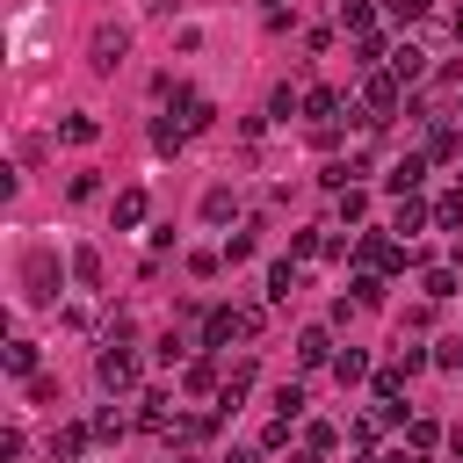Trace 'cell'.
Listing matches in <instances>:
<instances>
[{
    "label": "cell",
    "instance_id": "ac0fdd59",
    "mask_svg": "<svg viewBox=\"0 0 463 463\" xmlns=\"http://www.w3.org/2000/svg\"><path fill=\"white\" fill-rule=\"evenodd\" d=\"M420 289H427V304H449V297L463 289V275H456V268H427V275H420Z\"/></svg>",
    "mask_w": 463,
    "mask_h": 463
},
{
    "label": "cell",
    "instance_id": "277c9868",
    "mask_svg": "<svg viewBox=\"0 0 463 463\" xmlns=\"http://www.w3.org/2000/svg\"><path fill=\"white\" fill-rule=\"evenodd\" d=\"M22 282H29V297H36V304H58V289H65V268H58V253H51V246H36V253L22 260Z\"/></svg>",
    "mask_w": 463,
    "mask_h": 463
},
{
    "label": "cell",
    "instance_id": "4fadbf2b",
    "mask_svg": "<svg viewBox=\"0 0 463 463\" xmlns=\"http://www.w3.org/2000/svg\"><path fill=\"white\" fill-rule=\"evenodd\" d=\"M174 116H181V130H188V137H195V130H210V123H217V109H210V101H203V94H174Z\"/></svg>",
    "mask_w": 463,
    "mask_h": 463
},
{
    "label": "cell",
    "instance_id": "30bf717a",
    "mask_svg": "<svg viewBox=\"0 0 463 463\" xmlns=\"http://www.w3.org/2000/svg\"><path fill=\"white\" fill-rule=\"evenodd\" d=\"M181 391H188V398H210V391H224V369H217L210 354H188V369H181Z\"/></svg>",
    "mask_w": 463,
    "mask_h": 463
},
{
    "label": "cell",
    "instance_id": "60d3db41",
    "mask_svg": "<svg viewBox=\"0 0 463 463\" xmlns=\"http://www.w3.org/2000/svg\"><path fill=\"white\" fill-rule=\"evenodd\" d=\"M289 109H304V94H289V87H275V94H268V116H289Z\"/></svg>",
    "mask_w": 463,
    "mask_h": 463
},
{
    "label": "cell",
    "instance_id": "3957f363",
    "mask_svg": "<svg viewBox=\"0 0 463 463\" xmlns=\"http://www.w3.org/2000/svg\"><path fill=\"white\" fill-rule=\"evenodd\" d=\"M137 376H145V369H137L130 340H116V347H101V354H94V383H101L109 398H130V391H137Z\"/></svg>",
    "mask_w": 463,
    "mask_h": 463
},
{
    "label": "cell",
    "instance_id": "5b68a950",
    "mask_svg": "<svg viewBox=\"0 0 463 463\" xmlns=\"http://www.w3.org/2000/svg\"><path fill=\"white\" fill-rule=\"evenodd\" d=\"M123 58H130V29H123V22H101V29L87 36V65H94V72H116Z\"/></svg>",
    "mask_w": 463,
    "mask_h": 463
},
{
    "label": "cell",
    "instance_id": "d590c367",
    "mask_svg": "<svg viewBox=\"0 0 463 463\" xmlns=\"http://www.w3.org/2000/svg\"><path fill=\"white\" fill-rule=\"evenodd\" d=\"M304 441H311V449H326V456H333V449H340V427H333V420H318V427H304Z\"/></svg>",
    "mask_w": 463,
    "mask_h": 463
},
{
    "label": "cell",
    "instance_id": "7dc6e473",
    "mask_svg": "<svg viewBox=\"0 0 463 463\" xmlns=\"http://www.w3.org/2000/svg\"><path fill=\"white\" fill-rule=\"evenodd\" d=\"M174 463H195V456H174Z\"/></svg>",
    "mask_w": 463,
    "mask_h": 463
},
{
    "label": "cell",
    "instance_id": "4316f807",
    "mask_svg": "<svg viewBox=\"0 0 463 463\" xmlns=\"http://www.w3.org/2000/svg\"><path fill=\"white\" fill-rule=\"evenodd\" d=\"M405 383H412V376H405L398 362H391V369H376V405H398V398H405Z\"/></svg>",
    "mask_w": 463,
    "mask_h": 463
},
{
    "label": "cell",
    "instance_id": "52a82bcc",
    "mask_svg": "<svg viewBox=\"0 0 463 463\" xmlns=\"http://www.w3.org/2000/svg\"><path fill=\"white\" fill-rule=\"evenodd\" d=\"M427 166H434L427 152H405V159H391V174H383V188H391V195H420V181H427Z\"/></svg>",
    "mask_w": 463,
    "mask_h": 463
},
{
    "label": "cell",
    "instance_id": "f6af8a7d",
    "mask_svg": "<svg viewBox=\"0 0 463 463\" xmlns=\"http://www.w3.org/2000/svg\"><path fill=\"white\" fill-rule=\"evenodd\" d=\"M224 463H253V449H232V456H224Z\"/></svg>",
    "mask_w": 463,
    "mask_h": 463
},
{
    "label": "cell",
    "instance_id": "cb8c5ba5",
    "mask_svg": "<svg viewBox=\"0 0 463 463\" xmlns=\"http://www.w3.org/2000/svg\"><path fill=\"white\" fill-rule=\"evenodd\" d=\"M340 29H347V36H369V29H376V7H369V0H340Z\"/></svg>",
    "mask_w": 463,
    "mask_h": 463
},
{
    "label": "cell",
    "instance_id": "ee69618b",
    "mask_svg": "<svg viewBox=\"0 0 463 463\" xmlns=\"http://www.w3.org/2000/svg\"><path fill=\"white\" fill-rule=\"evenodd\" d=\"M383 463H427V456H420V449H398V456H383Z\"/></svg>",
    "mask_w": 463,
    "mask_h": 463
},
{
    "label": "cell",
    "instance_id": "f35d334b",
    "mask_svg": "<svg viewBox=\"0 0 463 463\" xmlns=\"http://www.w3.org/2000/svg\"><path fill=\"white\" fill-rule=\"evenodd\" d=\"M260 449H289V420H282V412L260 427Z\"/></svg>",
    "mask_w": 463,
    "mask_h": 463
},
{
    "label": "cell",
    "instance_id": "9c48e42d",
    "mask_svg": "<svg viewBox=\"0 0 463 463\" xmlns=\"http://www.w3.org/2000/svg\"><path fill=\"white\" fill-rule=\"evenodd\" d=\"M427 224H434V203H427V195H398L391 232H398V239H412V232H427Z\"/></svg>",
    "mask_w": 463,
    "mask_h": 463
},
{
    "label": "cell",
    "instance_id": "7a4b0ae2",
    "mask_svg": "<svg viewBox=\"0 0 463 463\" xmlns=\"http://www.w3.org/2000/svg\"><path fill=\"white\" fill-rule=\"evenodd\" d=\"M398 101H405V80H398L391 65L362 72V123H369V130H383V123L398 116Z\"/></svg>",
    "mask_w": 463,
    "mask_h": 463
},
{
    "label": "cell",
    "instance_id": "7402d4cb",
    "mask_svg": "<svg viewBox=\"0 0 463 463\" xmlns=\"http://www.w3.org/2000/svg\"><path fill=\"white\" fill-rule=\"evenodd\" d=\"M333 376H340V391L362 383V376H369V354H362V347H340V354H333Z\"/></svg>",
    "mask_w": 463,
    "mask_h": 463
},
{
    "label": "cell",
    "instance_id": "7c38bea8",
    "mask_svg": "<svg viewBox=\"0 0 463 463\" xmlns=\"http://www.w3.org/2000/svg\"><path fill=\"white\" fill-rule=\"evenodd\" d=\"M297 289H304V260H275L268 268V304H289Z\"/></svg>",
    "mask_w": 463,
    "mask_h": 463
},
{
    "label": "cell",
    "instance_id": "6da1fadb",
    "mask_svg": "<svg viewBox=\"0 0 463 463\" xmlns=\"http://www.w3.org/2000/svg\"><path fill=\"white\" fill-rule=\"evenodd\" d=\"M260 304H217V311H203V347H232V340H253L260 333Z\"/></svg>",
    "mask_w": 463,
    "mask_h": 463
},
{
    "label": "cell",
    "instance_id": "e0dca14e",
    "mask_svg": "<svg viewBox=\"0 0 463 463\" xmlns=\"http://www.w3.org/2000/svg\"><path fill=\"white\" fill-rule=\"evenodd\" d=\"M420 152H427V159H434V166H449V159H463V137H456V130H449V123H434V130H427V145H420Z\"/></svg>",
    "mask_w": 463,
    "mask_h": 463
},
{
    "label": "cell",
    "instance_id": "8fae6325",
    "mask_svg": "<svg viewBox=\"0 0 463 463\" xmlns=\"http://www.w3.org/2000/svg\"><path fill=\"white\" fill-rule=\"evenodd\" d=\"M152 217V195L145 188H116V232H137Z\"/></svg>",
    "mask_w": 463,
    "mask_h": 463
},
{
    "label": "cell",
    "instance_id": "9a60e30c",
    "mask_svg": "<svg viewBox=\"0 0 463 463\" xmlns=\"http://www.w3.org/2000/svg\"><path fill=\"white\" fill-rule=\"evenodd\" d=\"M383 65H391V72H398V80L412 87V80L427 72V51H420V43H391V58H383Z\"/></svg>",
    "mask_w": 463,
    "mask_h": 463
},
{
    "label": "cell",
    "instance_id": "603a6c76",
    "mask_svg": "<svg viewBox=\"0 0 463 463\" xmlns=\"http://www.w3.org/2000/svg\"><path fill=\"white\" fill-rule=\"evenodd\" d=\"M434 441H441V420H427V412H412V420H405V449H420V456H427Z\"/></svg>",
    "mask_w": 463,
    "mask_h": 463
},
{
    "label": "cell",
    "instance_id": "8d00e7d4",
    "mask_svg": "<svg viewBox=\"0 0 463 463\" xmlns=\"http://www.w3.org/2000/svg\"><path fill=\"white\" fill-rule=\"evenodd\" d=\"M65 195H72V203H94V195H101V181H94V174H72V181H65Z\"/></svg>",
    "mask_w": 463,
    "mask_h": 463
},
{
    "label": "cell",
    "instance_id": "8992f818",
    "mask_svg": "<svg viewBox=\"0 0 463 463\" xmlns=\"http://www.w3.org/2000/svg\"><path fill=\"white\" fill-rule=\"evenodd\" d=\"M181 420H188V412L174 405V391H145V398H137V427H145V434H181Z\"/></svg>",
    "mask_w": 463,
    "mask_h": 463
},
{
    "label": "cell",
    "instance_id": "83f0119b",
    "mask_svg": "<svg viewBox=\"0 0 463 463\" xmlns=\"http://www.w3.org/2000/svg\"><path fill=\"white\" fill-rule=\"evenodd\" d=\"M58 137H65V145H94V137H101V123H94V116H65V123H58Z\"/></svg>",
    "mask_w": 463,
    "mask_h": 463
},
{
    "label": "cell",
    "instance_id": "ffe728a7",
    "mask_svg": "<svg viewBox=\"0 0 463 463\" xmlns=\"http://www.w3.org/2000/svg\"><path fill=\"white\" fill-rule=\"evenodd\" d=\"M0 362H7V376H36V340H22V333H14V340L0 347Z\"/></svg>",
    "mask_w": 463,
    "mask_h": 463
},
{
    "label": "cell",
    "instance_id": "f546056e",
    "mask_svg": "<svg viewBox=\"0 0 463 463\" xmlns=\"http://www.w3.org/2000/svg\"><path fill=\"white\" fill-rule=\"evenodd\" d=\"M232 210H239L232 188H210V195H203V217H210V224H232Z\"/></svg>",
    "mask_w": 463,
    "mask_h": 463
},
{
    "label": "cell",
    "instance_id": "c3c4849f",
    "mask_svg": "<svg viewBox=\"0 0 463 463\" xmlns=\"http://www.w3.org/2000/svg\"><path fill=\"white\" fill-rule=\"evenodd\" d=\"M268 7H282V0H268Z\"/></svg>",
    "mask_w": 463,
    "mask_h": 463
},
{
    "label": "cell",
    "instance_id": "d6a6232c",
    "mask_svg": "<svg viewBox=\"0 0 463 463\" xmlns=\"http://www.w3.org/2000/svg\"><path fill=\"white\" fill-rule=\"evenodd\" d=\"M210 434H217V412H188V420H181V434H174V441H210Z\"/></svg>",
    "mask_w": 463,
    "mask_h": 463
},
{
    "label": "cell",
    "instance_id": "f1b7e54d",
    "mask_svg": "<svg viewBox=\"0 0 463 463\" xmlns=\"http://www.w3.org/2000/svg\"><path fill=\"white\" fill-rule=\"evenodd\" d=\"M152 145H159V152H181V145H188L181 116H159V123H152Z\"/></svg>",
    "mask_w": 463,
    "mask_h": 463
},
{
    "label": "cell",
    "instance_id": "e575fe53",
    "mask_svg": "<svg viewBox=\"0 0 463 463\" xmlns=\"http://www.w3.org/2000/svg\"><path fill=\"white\" fill-rule=\"evenodd\" d=\"M275 412L297 420V412H304V383H282V391H275Z\"/></svg>",
    "mask_w": 463,
    "mask_h": 463
},
{
    "label": "cell",
    "instance_id": "484cf974",
    "mask_svg": "<svg viewBox=\"0 0 463 463\" xmlns=\"http://www.w3.org/2000/svg\"><path fill=\"white\" fill-rule=\"evenodd\" d=\"M72 275H80L87 289H101V246H72Z\"/></svg>",
    "mask_w": 463,
    "mask_h": 463
},
{
    "label": "cell",
    "instance_id": "5bb4252c",
    "mask_svg": "<svg viewBox=\"0 0 463 463\" xmlns=\"http://www.w3.org/2000/svg\"><path fill=\"white\" fill-rule=\"evenodd\" d=\"M87 441H94V427H58V434H51V463H80Z\"/></svg>",
    "mask_w": 463,
    "mask_h": 463
},
{
    "label": "cell",
    "instance_id": "2e32d148",
    "mask_svg": "<svg viewBox=\"0 0 463 463\" xmlns=\"http://www.w3.org/2000/svg\"><path fill=\"white\" fill-rule=\"evenodd\" d=\"M340 109H347V101H340L333 87H311V94H304V116H311V130H326V123L340 116Z\"/></svg>",
    "mask_w": 463,
    "mask_h": 463
},
{
    "label": "cell",
    "instance_id": "44dd1931",
    "mask_svg": "<svg viewBox=\"0 0 463 463\" xmlns=\"http://www.w3.org/2000/svg\"><path fill=\"white\" fill-rule=\"evenodd\" d=\"M87 427H94V441H123V434H130V412H123V405H101Z\"/></svg>",
    "mask_w": 463,
    "mask_h": 463
},
{
    "label": "cell",
    "instance_id": "d6986e66",
    "mask_svg": "<svg viewBox=\"0 0 463 463\" xmlns=\"http://www.w3.org/2000/svg\"><path fill=\"white\" fill-rule=\"evenodd\" d=\"M383 297H391V282L362 268V275H354V311H383Z\"/></svg>",
    "mask_w": 463,
    "mask_h": 463
},
{
    "label": "cell",
    "instance_id": "ab89813d",
    "mask_svg": "<svg viewBox=\"0 0 463 463\" xmlns=\"http://www.w3.org/2000/svg\"><path fill=\"white\" fill-rule=\"evenodd\" d=\"M383 14H391V22H420V14H427V0H383Z\"/></svg>",
    "mask_w": 463,
    "mask_h": 463
},
{
    "label": "cell",
    "instance_id": "bcb514c9",
    "mask_svg": "<svg viewBox=\"0 0 463 463\" xmlns=\"http://www.w3.org/2000/svg\"><path fill=\"white\" fill-rule=\"evenodd\" d=\"M456 43H463V14H456Z\"/></svg>",
    "mask_w": 463,
    "mask_h": 463
},
{
    "label": "cell",
    "instance_id": "b9f144b4",
    "mask_svg": "<svg viewBox=\"0 0 463 463\" xmlns=\"http://www.w3.org/2000/svg\"><path fill=\"white\" fill-rule=\"evenodd\" d=\"M427 362H434V354H427V347H398V369H405V376H420V369H427Z\"/></svg>",
    "mask_w": 463,
    "mask_h": 463
},
{
    "label": "cell",
    "instance_id": "1f68e13d",
    "mask_svg": "<svg viewBox=\"0 0 463 463\" xmlns=\"http://www.w3.org/2000/svg\"><path fill=\"white\" fill-rule=\"evenodd\" d=\"M253 246H260V239H253V224H246V232H232V239H224V268H239V260H253Z\"/></svg>",
    "mask_w": 463,
    "mask_h": 463
},
{
    "label": "cell",
    "instance_id": "4dcf8cb0",
    "mask_svg": "<svg viewBox=\"0 0 463 463\" xmlns=\"http://www.w3.org/2000/svg\"><path fill=\"white\" fill-rule=\"evenodd\" d=\"M434 224H441V232H456V224H463V188L434 195Z\"/></svg>",
    "mask_w": 463,
    "mask_h": 463
},
{
    "label": "cell",
    "instance_id": "ba28073f",
    "mask_svg": "<svg viewBox=\"0 0 463 463\" xmlns=\"http://www.w3.org/2000/svg\"><path fill=\"white\" fill-rule=\"evenodd\" d=\"M333 354H340V347H333L326 326H304V333H297V369H333Z\"/></svg>",
    "mask_w": 463,
    "mask_h": 463
},
{
    "label": "cell",
    "instance_id": "d4e9b609",
    "mask_svg": "<svg viewBox=\"0 0 463 463\" xmlns=\"http://www.w3.org/2000/svg\"><path fill=\"white\" fill-rule=\"evenodd\" d=\"M333 217H340V224H362V217H369V195H362V188H340V195H333Z\"/></svg>",
    "mask_w": 463,
    "mask_h": 463
},
{
    "label": "cell",
    "instance_id": "7bdbcfd3",
    "mask_svg": "<svg viewBox=\"0 0 463 463\" xmlns=\"http://www.w3.org/2000/svg\"><path fill=\"white\" fill-rule=\"evenodd\" d=\"M289 463H326V449H311V441H304V449H297Z\"/></svg>",
    "mask_w": 463,
    "mask_h": 463
},
{
    "label": "cell",
    "instance_id": "74e56055",
    "mask_svg": "<svg viewBox=\"0 0 463 463\" xmlns=\"http://www.w3.org/2000/svg\"><path fill=\"white\" fill-rule=\"evenodd\" d=\"M217 268H224V253H210V246H195V253H188V275H217Z\"/></svg>",
    "mask_w": 463,
    "mask_h": 463
},
{
    "label": "cell",
    "instance_id": "836d02e7",
    "mask_svg": "<svg viewBox=\"0 0 463 463\" xmlns=\"http://www.w3.org/2000/svg\"><path fill=\"white\" fill-rule=\"evenodd\" d=\"M152 354H159V362H188V340H181V333H174V326H166V333H159V347H152Z\"/></svg>",
    "mask_w": 463,
    "mask_h": 463
}]
</instances>
